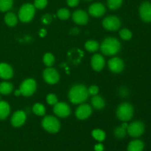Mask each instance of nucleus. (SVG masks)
Segmentation results:
<instances>
[{
    "label": "nucleus",
    "instance_id": "nucleus-1",
    "mask_svg": "<svg viewBox=\"0 0 151 151\" xmlns=\"http://www.w3.org/2000/svg\"><path fill=\"white\" fill-rule=\"evenodd\" d=\"M88 91L84 85L78 84L72 87L69 92V98L73 104L83 103L88 97Z\"/></svg>",
    "mask_w": 151,
    "mask_h": 151
},
{
    "label": "nucleus",
    "instance_id": "nucleus-2",
    "mask_svg": "<svg viewBox=\"0 0 151 151\" xmlns=\"http://www.w3.org/2000/svg\"><path fill=\"white\" fill-rule=\"evenodd\" d=\"M120 48V42L115 38H106L100 45L102 52L106 55H114L119 52Z\"/></svg>",
    "mask_w": 151,
    "mask_h": 151
},
{
    "label": "nucleus",
    "instance_id": "nucleus-3",
    "mask_svg": "<svg viewBox=\"0 0 151 151\" xmlns=\"http://www.w3.org/2000/svg\"><path fill=\"white\" fill-rule=\"evenodd\" d=\"M134 112V108L130 103H123L118 106L116 110V116L121 121L127 122L133 117Z\"/></svg>",
    "mask_w": 151,
    "mask_h": 151
},
{
    "label": "nucleus",
    "instance_id": "nucleus-4",
    "mask_svg": "<svg viewBox=\"0 0 151 151\" xmlns=\"http://www.w3.org/2000/svg\"><path fill=\"white\" fill-rule=\"evenodd\" d=\"M35 7L32 4H25L21 7L19 11V18L22 22H29L33 18L35 13Z\"/></svg>",
    "mask_w": 151,
    "mask_h": 151
},
{
    "label": "nucleus",
    "instance_id": "nucleus-5",
    "mask_svg": "<svg viewBox=\"0 0 151 151\" xmlns=\"http://www.w3.org/2000/svg\"><path fill=\"white\" fill-rule=\"evenodd\" d=\"M42 126L48 132L55 134L60 130V125L57 118L52 116H47L42 120Z\"/></svg>",
    "mask_w": 151,
    "mask_h": 151
},
{
    "label": "nucleus",
    "instance_id": "nucleus-6",
    "mask_svg": "<svg viewBox=\"0 0 151 151\" xmlns=\"http://www.w3.org/2000/svg\"><path fill=\"white\" fill-rule=\"evenodd\" d=\"M20 94L25 97L31 96L36 90V83L33 79H27L21 84L19 88Z\"/></svg>",
    "mask_w": 151,
    "mask_h": 151
},
{
    "label": "nucleus",
    "instance_id": "nucleus-7",
    "mask_svg": "<svg viewBox=\"0 0 151 151\" xmlns=\"http://www.w3.org/2000/svg\"><path fill=\"white\" fill-rule=\"evenodd\" d=\"M145 129V127L144 123L142 122L135 121V122L128 125L127 131L131 137L137 138V137H141L144 134Z\"/></svg>",
    "mask_w": 151,
    "mask_h": 151
},
{
    "label": "nucleus",
    "instance_id": "nucleus-8",
    "mask_svg": "<svg viewBox=\"0 0 151 151\" xmlns=\"http://www.w3.org/2000/svg\"><path fill=\"white\" fill-rule=\"evenodd\" d=\"M103 26L105 29L110 31L117 30L121 26V22L116 16H111L105 18L103 21Z\"/></svg>",
    "mask_w": 151,
    "mask_h": 151
},
{
    "label": "nucleus",
    "instance_id": "nucleus-9",
    "mask_svg": "<svg viewBox=\"0 0 151 151\" xmlns=\"http://www.w3.org/2000/svg\"><path fill=\"white\" fill-rule=\"evenodd\" d=\"M44 79L47 83L55 84L58 82L59 81V74L57 71L53 68H47L44 71L43 73Z\"/></svg>",
    "mask_w": 151,
    "mask_h": 151
},
{
    "label": "nucleus",
    "instance_id": "nucleus-10",
    "mask_svg": "<svg viewBox=\"0 0 151 151\" xmlns=\"http://www.w3.org/2000/svg\"><path fill=\"white\" fill-rule=\"evenodd\" d=\"M139 15L143 22L146 23L151 22V3L145 1L140 5Z\"/></svg>",
    "mask_w": 151,
    "mask_h": 151
},
{
    "label": "nucleus",
    "instance_id": "nucleus-11",
    "mask_svg": "<svg viewBox=\"0 0 151 151\" xmlns=\"http://www.w3.org/2000/svg\"><path fill=\"white\" fill-rule=\"evenodd\" d=\"M54 113L59 117H66L71 113V109L65 103H57L54 106Z\"/></svg>",
    "mask_w": 151,
    "mask_h": 151
},
{
    "label": "nucleus",
    "instance_id": "nucleus-12",
    "mask_svg": "<svg viewBox=\"0 0 151 151\" xmlns=\"http://www.w3.org/2000/svg\"><path fill=\"white\" fill-rule=\"evenodd\" d=\"M92 113L91 107L88 104H83L77 109L75 115L79 119H85L89 117Z\"/></svg>",
    "mask_w": 151,
    "mask_h": 151
},
{
    "label": "nucleus",
    "instance_id": "nucleus-13",
    "mask_svg": "<svg viewBox=\"0 0 151 151\" xmlns=\"http://www.w3.org/2000/svg\"><path fill=\"white\" fill-rule=\"evenodd\" d=\"M109 68L111 72L119 73L124 69V62L119 58H113L109 61Z\"/></svg>",
    "mask_w": 151,
    "mask_h": 151
},
{
    "label": "nucleus",
    "instance_id": "nucleus-14",
    "mask_svg": "<svg viewBox=\"0 0 151 151\" xmlns=\"http://www.w3.org/2000/svg\"><path fill=\"white\" fill-rule=\"evenodd\" d=\"M26 118L27 116L24 111H18L15 112L14 114L12 116L11 124L13 125V126L16 127V128L21 127L25 122Z\"/></svg>",
    "mask_w": 151,
    "mask_h": 151
},
{
    "label": "nucleus",
    "instance_id": "nucleus-15",
    "mask_svg": "<svg viewBox=\"0 0 151 151\" xmlns=\"http://www.w3.org/2000/svg\"><path fill=\"white\" fill-rule=\"evenodd\" d=\"M88 13L94 17H100L106 13V8L101 3H94L88 8Z\"/></svg>",
    "mask_w": 151,
    "mask_h": 151
},
{
    "label": "nucleus",
    "instance_id": "nucleus-16",
    "mask_svg": "<svg viewBox=\"0 0 151 151\" xmlns=\"http://www.w3.org/2000/svg\"><path fill=\"white\" fill-rule=\"evenodd\" d=\"M72 19L78 24L83 25L88 23V16L84 10H78L74 12L72 15Z\"/></svg>",
    "mask_w": 151,
    "mask_h": 151
},
{
    "label": "nucleus",
    "instance_id": "nucleus-17",
    "mask_svg": "<svg viewBox=\"0 0 151 151\" xmlns=\"http://www.w3.org/2000/svg\"><path fill=\"white\" fill-rule=\"evenodd\" d=\"M91 64L93 69L97 72H100L105 66V59L101 55L96 54L92 57L91 60Z\"/></svg>",
    "mask_w": 151,
    "mask_h": 151
},
{
    "label": "nucleus",
    "instance_id": "nucleus-18",
    "mask_svg": "<svg viewBox=\"0 0 151 151\" xmlns=\"http://www.w3.org/2000/svg\"><path fill=\"white\" fill-rule=\"evenodd\" d=\"M13 71L11 66L5 63H0V78L3 79H10L13 77Z\"/></svg>",
    "mask_w": 151,
    "mask_h": 151
},
{
    "label": "nucleus",
    "instance_id": "nucleus-19",
    "mask_svg": "<svg viewBox=\"0 0 151 151\" xmlns=\"http://www.w3.org/2000/svg\"><path fill=\"white\" fill-rule=\"evenodd\" d=\"M145 145L142 141L135 139L131 141L128 146V151H143Z\"/></svg>",
    "mask_w": 151,
    "mask_h": 151
},
{
    "label": "nucleus",
    "instance_id": "nucleus-20",
    "mask_svg": "<svg viewBox=\"0 0 151 151\" xmlns=\"http://www.w3.org/2000/svg\"><path fill=\"white\" fill-rule=\"evenodd\" d=\"M91 105L95 109L100 110L105 107L106 103L103 97L98 95H94L91 99Z\"/></svg>",
    "mask_w": 151,
    "mask_h": 151
},
{
    "label": "nucleus",
    "instance_id": "nucleus-21",
    "mask_svg": "<svg viewBox=\"0 0 151 151\" xmlns=\"http://www.w3.org/2000/svg\"><path fill=\"white\" fill-rule=\"evenodd\" d=\"M10 106L4 101H0V119H4L10 114Z\"/></svg>",
    "mask_w": 151,
    "mask_h": 151
},
{
    "label": "nucleus",
    "instance_id": "nucleus-22",
    "mask_svg": "<svg viewBox=\"0 0 151 151\" xmlns=\"http://www.w3.org/2000/svg\"><path fill=\"white\" fill-rule=\"evenodd\" d=\"M128 127V124L126 122L122 123L121 126L118 127L114 130V135L118 139H123L126 136L127 128Z\"/></svg>",
    "mask_w": 151,
    "mask_h": 151
},
{
    "label": "nucleus",
    "instance_id": "nucleus-23",
    "mask_svg": "<svg viewBox=\"0 0 151 151\" xmlns=\"http://www.w3.org/2000/svg\"><path fill=\"white\" fill-rule=\"evenodd\" d=\"M4 21H5V23L10 27H14L18 22L17 17L13 13H7L4 17Z\"/></svg>",
    "mask_w": 151,
    "mask_h": 151
},
{
    "label": "nucleus",
    "instance_id": "nucleus-24",
    "mask_svg": "<svg viewBox=\"0 0 151 151\" xmlns=\"http://www.w3.org/2000/svg\"><path fill=\"white\" fill-rule=\"evenodd\" d=\"M13 86L10 83L7 82H3L0 83V93L2 94H10L13 91Z\"/></svg>",
    "mask_w": 151,
    "mask_h": 151
},
{
    "label": "nucleus",
    "instance_id": "nucleus-25",
    "mask_svg": "<svg viewBox=\"0 0 151 151\" xmlns=\"http://www.w3.org/2000/svg\"><path fill=\"white\" fill-rule=\"evenodd\" d=\"M85 48L90 52H96L99 49V44L95 41H88L85 44Z\"/></svg>",
    "mask_w": 151,
    "mask_h": 151
},
{
    "label": "nucleus",
    "instance_id": "nucleus-26",
    "mask_svg": "<svg viewBox=\"0 0 151 151\" xmlns=\"http://www.w3.org/2000/svg\"><path fill=\"white\" fill-rule=\"evenodd\" d=\"M13 0H0V10L5 12L11 9L13 6Z\"/></svg>",
    "mask_w": 151,
    "mask_h": 151
},
{
    "label": "nucleus",
    "instance_id": "nucleus-27",
    "mask_svg": "<svg viewBox=\"0 0 151 151\" xmlns=\"http://www.w3.org/2000/svg\"><path fill=\"white\" fill-rule=\"evenodd\" d=\"M32 111L38 116H44L45 114V107L41 103H35L32 108Z\"/></svg>",
    "mask_w": 151,
    "mask_h": 151
},
{
    "label": "nucleus",
    "instance_id": "nucleus-28",
    "mask_svg": "<svg viewBox=\"0 0 151 151\" xmlns=\"http://www.w3.org/2000/svg\"><path fill=\"white\" fill-rule=\"evenodd\" d=\"M92 137L98 142H103L106 139V134L100 129H95L92 131Z\"/></svg>",
    "mask_w": 151,
    "mask_h": 151
},
{
    "label": "nucleus",
    "instance_id": "nucleus-29",
    "mask_svg": "<svg viewBox=\"0 0 151 151\" xmlns=\"http://www.w3.org/2000/svg\"><path fill=\"white\" fill-rule=\"evenodd\" d=\"M43 60H44V64L48 66V67H50V66H52L54 64L55 58L53 55H52L51 53H47V54L44 55Z\"/></svg>",
    "mask_w": 151,
    "mask_h": 151
},
{
    "label": "nucleus",
    "instance_id": "nucleus-30",
    "mask_svg": "<svg viewBox=\"0 0 151 151\" xmlns=\"http://www.w3.org/2000/svg\"><path fill=\"white\" fill-rule=\"evenodd\" d=\"M108 6L111 10H116L121 7L122 0H108Z\"/></svg>",
    "mask_w": 151,
    "mask_h": 151
},
{
    "label": "nucleus",
    "instance_id": "nucleus-31",
    "mask_svg": "<svg viewBox=\"0 0 151 151\" xmlns=\"http://www.w3.org/2000/svg\"><path fill=\"white\" fill-rule=\"evenodd\" d=\"M70 16V12L66 8H61L58 11V17L62 20H66Z\"/></svg>",
    "mask_w": 151,
    "mask_h": 151
},
{
    "label": "nucleus",
    "instance_id": "nucleus-32",
    "mask_svg": "<svg viewBox=\"0 0 151 151\" xmlns=\"http://www.w3.org/2000/svg\"><path fill=\"white\" fill-rule=\"evenodd\" d=\"M119 35L121 38L125 41H128L132 38V32L128 29H122L119 32Z\"/></svg>",
    "mask_w": 151,
    "mask_h": 151
},
{
    "label": "nucleus",
    "instance_id": "nucleus-33",
    "mask_svg": "<svg viewBox=\"0 0 151 151\" xmlns=\"http://www.w3.org/2000/svg\"><path fill=\"white\" fill-rule=\"evenodd\" d=\"M47 5V0H35L34 7L37 9H44Z\"/></svg>",
    "mask_w": 151,
    "mask_h": 151
},
{
    "label": "nucleus",
    "instance_id": "nucleus-34",
    "mask_svg": "<svg viewBox=\"0 0 151 151\" xmlns=\"http://www.w3.org/2000/svg\"><path fill=\"white\" fill-rule=\"evenodd\" d=\"M47 102L48 104L50 105H55L58 103V98L55 94H50L47 96Z\"/></svg>",
    "mask_w": 151,
    "mask_h": 151
},
{
    "label": "nucleus",
    "instance_id": "nucleus-35",
    "mask_svg": "<svg viewBox=\"0 0 151 151\" xmlns=\"http://www.w3.org/2000/svg\"><path fill=\"white\" fill-rule=\"evenodd\" d=\"M52 21V17L51 15L50 14H45L42 16L41 18V22L44 24H50Z\"/></svg>",
    "mask_w": 151,
    "mask_h": 151
},
{
    "label": "nucleus",
    "instance_id": "nucleus-36",
    "mask_svg": "<svg viewBox=\"0 0 151 151\" xmlns=\"http://www.w3.org/2000/svg\"><path fill=\"white\" fill-rule=\"evenodd\" d=\"M88 94L91 95H97L99 92V88L97 86H91L88 89Z\"/></svg>",
    "mask_w": 151,
    "mask_h": 151
},
{
    "label": "nucleus",
    "instance_id": "nucleus-37",
    "mask_svg": "<svg viewBox=\"0 0 151 151\" xmlns=\"http://www.w3.org/2000/svg\"><path fill=\"white\" fill-rule=\"evenodd\" d=\"M80 0H67V4L69 7H76L79 4Z\"/></svg>",
    "mask_w": 151,
    "mask_h": 151
},
{
    "label": "nucleus",
    "instance_id": "nucleus-38",
    "mask_svg": "<svg viewBox=\"0 0 151 151\" xmlns=\"http://www.w3.org/2000/svg\"><path fill=\"white\" fill-rule=\"evenodd\" d=\"M103 145L102 144H97L94 146V150L95 151H103Z\"/></svg>",
    "mask_w": 151,
    "mask_h": 151
},
{
    "label": "nucleus",
    "instance_id": "nucleus-39",
    "mask_svg": "<svg viewBox=\"0 0 151 151\" xmlns=\"http://www.w3.org/2000/svg\"><path fill=\"white\" fill-rule=\"evenodd\" d=\"M46 34H47V31H46L44 29H41V30H40V32H39L40 36L44 37L46 35Z\"/></svg>",
    "mask_w": 151,
    "mask_h": 151
},
{
    "label": "nucleus",
    "instance_id": "nucleus-40",
    "mask_svg": "<svg viewBox=\"0 0 151 151\" xmlns=\"http://www.w3.org/2000/svg\"><path fill=\"white\" fill-rule=\"evenodd\" d=\"M78 32H79V30H78V29H76V28H74V29H72V30H71L70 33L72 34V35H77V34L78 33Z\"/></svg>",
    "mask_w": 151,
    "mask_h": 151
},
{
    "label": "nucleus",
    "instance_id": "nucleus-41",
    "mask_svg": "<svg viewBox=\"0 0 151 151\" xmlns=\"http://www.w3.org/2000/svg\"><path fill=\"white\" fill-rule=\"evenodd\" d=\"M87 1H90V0H87Z\"/></svg>",
    "mask_w": 151,
    "mask_h": 151
}]
</instances>
